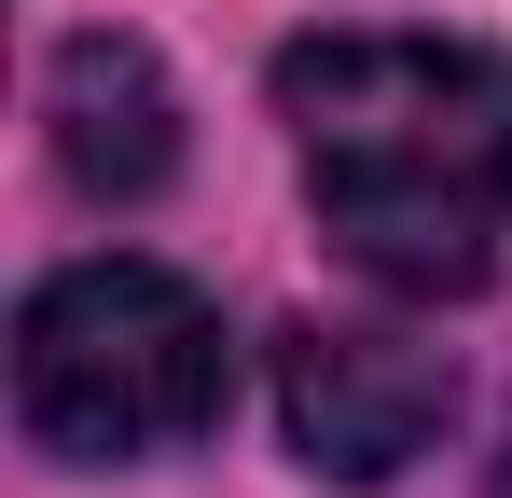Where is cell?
<instances>
[{
  "label": "cell",
  "instance_id": "cell-1",
  "mask_svg": "<svg viewBox=\"0 0 512 498\" xmlns=\"http://www.w3.org/2000/svg\"><path fill=\"white\" fill-rule=\"evenodd\" d=\"M277 125L305 153L319 236L374 291L457 305L512 263V56L429 28H319L277 56Z\"/></svg>",
  "mask_w": 512,
  "mask_h": 498
},
{
  "label": "cell",
  "instance_id": "cell-2",
  "mask_svg": "<svg viewBox=\"0 0 512 498\" xmlns=\"http://www.w3.org/2000/svg\"><path fill=\"white\" fill-rule=\"evenodd\" d=\"M236 415V332L222 305L139 263V249H97L70 277L28 291L14 319V429L70 471H139V457H180Z\"/></svg>",
  "mask_w": 512,
  "mask_h": 498
},
{
  "label": "cell",
  "instance_id": "cell-3",
  "mask_svg": "<svg viewBox=\"0 0 512 498\" xmlns=\"http://www.w3.org/2000/svg\"><path fill=\"white\" fill-rule=\"evenodd\" d=\"M277 429L319 485H388L457 429V360L374 319H305L277 332Z\"/></svg>",
  "mask_w": 512,
  "mask_h": 498
},
{
  "label": "cell",
  "instance_id": "cell-4",
  "mask_svg": "<svg viewBox=\"0 0 512 498\" xmlns=\"http://www.w3.org/2000/svg\"><path fill=\"white\" fill-rule=\"evenodd\" d=\"M42 125H56V166H70V194H97V208H139V194H167V166H180V97H167V70H153V42H125V28H84V42H56Z\"/></svg>",
  "mask_w": 512,
  "mask_h": 498
},
{
  "label": "cell",
  "instance_id": "cell-5",
  "mask_svg": "<svg viewBox=\"0 0 512 498\" xmlns=\"http://www.w3.org/2000/svg\"><path fill=\"white\" fill-rule=\"evenodd\" d=\"M499 498H512V443H499Z\"/></svg>",
  "mask_w": 512,
  "mask_h": 498
}]
</instances>
